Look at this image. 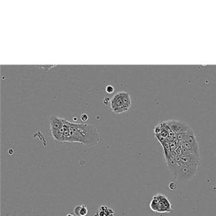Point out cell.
Returning a JSON list of instances; mask_svg holds the SVG:
<instances>
[{
	"label": "cell",
	"mask_w": 216,
	"mask_h": 216,
	"mask_svg": "<svg viewBox=\"0 0 216 216\" xmlns=\"http://www.w3.org/2000/svg\"><path fill=\"white\" fill-rule=\"evenodd\" d=\"M166 122L170 129L175 135L186 132L190 129L186 123L181 121L172 119L166 121Z\"/></svg>",
	"instance_id": "obj_6"
},
{
	"label": "cell",
	"mask_w": 216,
	"mask_h": 216,
	"mask_svg": "<svg viewBox=\"0 0 216 216\" xmlns=\"http://www.w3.org/2000/svg\"><path fill=\"white\" fill-rule=\"evenodd\" d=\"M65 216H75V215H74V214H67Z\"/></svg>",
	"instance_id": "obj_16"
},
{
	"label": "cell",
	"mask_w": 216,
	"mask_h": 216,
	"mask_svg": "<svg viewBox=\"0 0 216 216\" xmlns=\"http://www.w3.org/2000/svg\"><path fill=\"white\" fill-rule=\"evenodd\" d=\"M64 119L53 116L50 119V129L53 138L57 142H62L64 134Z\"/></svg>",
	"instance_id": "obj_4"
},
{
	"label": "cell",
	"mask_w": 216,
	"mask_h": 216,
	"mask_svg": "<svg viewBox=\"0 0 216 216\" xmlns=\"http://www.w3.org/2000/svg\"><path fill=\"white\" fill-rule=\"evenodd\" d=\"M107 93H108V94H112V93H113L114 91V88L111 85H108L106 87V89H105Z\"/></svg>",
	"instance_id": "obj_13"
},
{
	"label": "cell",
	"mask_w": 216,
	"mask_h": 216,
	"mask_svg": "<svg viewBox=\"0 0 216 216\" xmlns=\"http://www.w3.org/2000/svg\"><path fill=\"white\" fill-rule=\"evenodd\" d=\"M89 119V116L86 113H83L81 115V120L83 122H87Z\"/></svg>",
	"instance_id": "obj_12"
},
{
	"label": "cell",
	"mask_w": 216,
	"mask_h": 216,
	"mask_svg": "<svg viewBox=\"0 0 216 216\" xmlns=\"http://www.w3.org/2000/svg\"><path fill=\"white\" fill-rule=\"evenodd\" d=\"M197 170L198 167L183 165L179 168L175 177L178 180L181 181L190 180L196 175Z\"/></svg>",
	"instance_id": "obj_5"
},
{
	"label": "cell",
	"mask_w": 216,
	"mask_h": 216,
	"mask_svg": "<svg viewBox=\"0 0 216 216\" xmlns=\"http://www.w3.org/2000/svg\"><path fill=\"white\" fill-rule=\"evenodd\" d=\"M184 142H186L192 146H193L196 150H197L199 151V144L197 141L196 139V136L193 132V131L190 129L187 132H186V139Z\"/></svg>",
	"instance_id": "obj_7"
},
{
	"label": "cell",
	"mask_w": 216,
	"mask_h": 216,
	"mask_svg": "<svg viewBox=\"0 0 216 216\" xmlns=\"http://www.w3.org/2000/svg\"><path fill=\"white\" fill-rule=\"evenodd\" d=\"M98 130L88 124H75L64 119L62 143H79L86 146L97 145L100 141Z\"/></svg>",
	"instance_id": "obj_1"
},
{
	"label": "cell",
	"mask_w": 216,
	"mask_h": 216,
	"mask_svg": "<svg viewBox=\"0 0 216 216\" xmlns=\"http://www.w3.org/2000/svg\"><path fill=\"white\" fill-rule=\"evenodd\" d=\"M150 209L157 213H170L172 212L171 204L167 196L162 193L155 194L150 203Z\"/></svg>",
	"instance_id": "obj_3"
},
{
	"label": "cell",
	"mask_w": 216,
	"mask_h": 216,
	"mask_svg": "<svg viewBox=\"0 0 216 216\" xmlns=\"http://www.w3.org/2000/svg\"><path fill=\"white\" fill-rule=\"evenodd\" d=\"M74 212L77 216H86L88 214V209L84 205H80L74 208Z\"/></svg>",
	"instance_id": "obj_10"
},
{
	"label": "cell",
	"mask_w": 216,
	"mask_h": 216,
	"mask_svg": "<svg viewBox=\"0 0 216 216\" xmlns=\"http://www.w3.org/2000/svg\"><path fill=\"white\" fill-rule=\"evenodd\" d=\"M37 67H39L40 69H44L45 70L47 71L48 70H49L50 69H51L52 67H55V65H36Z\"/></svg>",
	"instance_id": "obj_11"
},
{
	"label": "cell",
	"mask_w": 216,
	"mask_h": 216,
	"mask_svg": "<svg viewBox=\"0 0 216 216\" xmlns=\"http://www.w3.org/2000/svg\"><path fill=\"white\" fill-rule=\"evenodd\" d=\"M109 102H110V99H109V98H108V97H105V98H104V100H103V103H104V104H105V105H107L108 104Z\"/></svg>",
	"instance_id": "obj_15"
},
{
	"label": "cell",
	"mask_w": 216,
	"mask_h": 216,
	"mask_svg": "<svg viewBox=\"0 0 216 216\" xmlns=\"http://www.w3.org/2000/svg\"><path fill=\"white\" fill-rule=\"evenodd\" d=\"M169 188L170 190L172 191H174L175 190H176V188H177V185L176 183H174V182H172L170 183L169 185Z\"/></svg>",
	"instance_id": "obj_14"
},
{
	"label": "cell",
	"mask_w": 216,
	"mask_h": 216,
	"mask_svg": "<svg viewBox=\"0 0 216 216\" xmlns=\"http://www.w3.org/2000/svg\"><path fill=\"white\" fill-rule=\"evenodd\" d=\"M115 211L112 208L105 205H101L98 209L95 216H114Z\"/></svg>",
	"instance_id": "obj_8"
},
{
	"label": "cell",
	"mask_w": 216,
	"mask_h": 216,
	"mask_svg": "<svg viewBox=\"0 0 216 216\" xmlns=\"http://www.w3.org/2000/svg\"><path fill=\"white\" fill-rule=\"evenodd\" d=\"M166 161L167 162V166H168L169 169H170V170L172 172H173L174 174V175H175V174H177V172H178V169H179L180 167L178 165V164H177V162H175L172 154V155H170L169 157V158L166 159Z\"/></svg>",
	"instance_id": "obj_9"
},
{
	"label": "cell",
	"mask_w": 216,
	"mask_h": 216,
	"mask_svg": "<svg viewBox=\"0 0 216 216\" xmlns=\"http://www.w3.org/2000/svg\"><path fill=\"white\" fill-rule=\"evenodd\" d=\"M111 109L115 113L121 114L129 110L131 106L130 95L125 91H119L110 100Z\"/></svg>",
	"instance_id": "obj_2"
}]
</instances>
